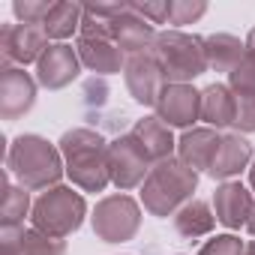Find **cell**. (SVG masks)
Returning a JSON list of instances; mask_svg holds the SVG:
<instances>
[{
  "label": "cell",
  "instance_id": "cell-1",
  "mask_svg": "<svg viewBox=\"0 0 255 255\" xmlns=\"http://www.w3.org/2000/svg\"><path fill=\"white\" fill-rule=\"evenodd\" d=\"M60 156L66 165V177L72 180V186H78L81 192H102L111 183L108 174V141L93 132V129H69L60 135Z\"/></svg>",
  "mask_w": 255,
  "mask_h": 255
},
{
  "label": "cell",
  "instance_id": "cell-2",
  "mask_svg": "<svg viewBox=\"0 0 255 255\" xmlns=\"http://www.w3.org/2000/svg\"><path fill=\"white\" fill-rule=\"evenodd\" d=\"M6 168L9 174L18 177V186L24 189H51L60 186V177L66 174L60 147H54L48 138L24 132L9 144L6 153Z\"/></svg>",
  "mask_w": 255,
  "mask_h": 255
},
{
  "label": "cell",
  "instance_id": "cell-3",
  "mask_svg": "<svg viewBox=\"0 0 255 255\" xmlns=\"http://www.w3.org/2000/svg\"><path fill=\"white\" fill-rule=\"evenodd\" d=\"M198 186V171H192L177 156L156 162L141 183V204L150 216H174L186 201H192V192Z\"/></svg>",
  "mask_w": 255,
  "mask_h": 255
},
{
  "label": "cell",
  "instance_id": "cell-4",
  "mask_svg": "<svg viewBox=\"0 0 255 255\" xmlns=\"http://www.w3.org/2000/svg\"><path fill=\"white\" fill-rule=\"evenodd\" d=\"M153 57L162 66V75L168 84H189L198 75L207 72V54L204 39L183 30H162L153 42Z\"/></svg>",
  "mask_w": 255,
  "mask_h": 255
},
{
  "label": "cell",
  "instance_id": "cell-5",
  "mask_svg": "<svg viewBox=\"0 0 255 255\" xmlns=\"http://www.w3.org/2000/svg\"><path fill=\"white\" fill-rule=\"evenodd\" d=\"M84 216H87V201L72 186H51V189H45L33 201V210H30L33 228H39V231H45L51 237H60V240L75 234L84 225Z\"/></svg>",
  "mask_w": 255,
  "mask_h": 255
},
{
  "label": "cell",
  "instance_id": "cell-6",
  "mask_svg": "<svg viewBox=\"0 0 255 255\" xmlns=\"http://www.w3.org/2000/svg\"><path fill=\"white\" fill-rule=\"evenodd\" d=\"M90 225H93V234L102 243H126L141 228V204L126 192L105 195V198L96 201Z\"/></svg>",
  "mask_w": 255,
  "mask_h": 255
},
{
  "label": "cell",
  "instance_id": "cell-7",
  "mask_svg": "<svg viewBox=\"0 0 255 255\" xmlns=\"http://www.w3.org/2000/svg\"><path fill=\"white\" fill-rule=\"evenodd\" d=\"M150 168H153V162L147 159L141 144L132 138V132L117 135L108 144V174H111V183L120 192H129V189L141 186L147 180Z\"/></svg>",
  "mask_w": 255,
  "mask_h": 255
},
{
  "label": "cell",
  "instance_id": "cell-8",
  "mask_svg": "<svg viewBox=\"0 0 255 255\" xmlns=\"http://www.w3.org/2000/svg\"><path fill=\"white\" fill-rule=\"evenodd\" d=\"M0 51H3V66H27L39 63V57L48 51V36L42 27L33 24H3L0 30Z\"/></svg>",
  "mask_w": 255,
  "mask_h": 255
},
{
  "label": "cell",
  "instance_id": "cell-9",
  "mask_svg": "<svg viewBox=\"0 0 255 255\" xmlns=\"http://www.w3.org/2000/svg\"><path fill=\"white\" fill-rule=\"evenodd\" d=\"M123 78H126V87H129V93L138 105H153V108H156L165 84H168L153 51H144V54H135V57L126 60Z\"/></svg>",
  "mask_w": 255,
  "mask_h": 255
},
{
  "label": "cell",
  "instance_id": "cell-10",
  "mask_svg": "<svg viewBox=\"0 0 255 255\" xmlns=\"http://www.w3.org/2000/svg\"><path fill=\"white\" fill-rule=\"evenodd\" d=\"M156 117L177 129H192V123L201 120V90L192 84H165L159 102H156Z\"/></svg>",
  "mask_w": 255,
  "mask_h": 255
},
{
  "label": "cell",
  "instance_id": "cell-11",
  "mask_svg": "<svg viewBox=\"0 0 255 255\" xmlns=\"http://www.w3.org/2000/svg\"><path fill=\"white\" fill-rule=\"evenodd\" d=\"M36 105V81L21 66H3L0 75V117L18 120Z\"/></svg>",
  "mask_w": 255,
  "mask_h": 255
},
{
  "label": "cell",
  "instance_id": "cell-12",
  "mask_svg": "<svg viewBox=\"0 0 255 255\" xmlns=\"http://www.w3.org/2000/svg\"><path fill=\"white\" fill-rule=\"evenodd\" d=\"M81 72V57L72 45L57 42L48 45V51L39 57L36 63V84L45 90H63L66 84H72Z\"/></svg>",
  "mask_w": 255,
  "mask_h": 255
},
{
  "label": "cell",
  "instance_id": "cell-13",
  "mask_svg": "<svg viewBox=\"0 0 255 255\" xmlns=\"http://www.w3.org/2000/svg\"><path fill=\"white\" fill-rule=\"evenodd\" d=\"M156 36H159L156 27H153L147 18H141V15L132 9V3H123L120 15L111 21V39L120 45L123 54H129V57L150 51L153 42H156Z\"/></svg>",
  "mask_w": 255,
  "mask_h": 255
},
{
  "label": "cell",
  "instance_id": "cell-14",
  "mask_svg": "<svg viewBox=\"0 0 255 255\" xmlns=\"http://www.w3.org/2000/svg\"><path fill=\"white\" fill-rule=\"evenodd\" d=\"M255 201H252V192L240 183V180H228L222 186H216L213 192V213H216V222L225 225L228 231H237L249 222V213H252Z\"/></svg>",
  "mask_w": 255,
  "mask_h": 255
},
{
  "label": "cell",
  "instance_id": "cell-15",
  "mask_svg": "<svg viewBox=\"0 0 255 255\" xmlns=\"http://www.w3.org/2000/svg\"><path fill=\"white\" fill-rule=\"evenodd\" d=\"M222 144V135L210 126H192L177 138V159L186 162L192 171H210L216 150Z\"/></svg>",
  "mask_w": 255,
  "mask_h": 255
},
{
  "label": "cell",
  "instance_id": "cell-16",
  "mask_svg": "<svg viewBox=\"0 0 255 255\" xmlns=\"http://www.w3.org/2000/svg\"><path fill=\"white\" fill-rule=\"evenodd\" d=\"M75 51L81 57V66H87L90 72L99 75H114L120 69H126L123 51L111 36H78Z\"/></svg>",
  "mask_w": 255,
  "mask_h": 255
},
{
  "label": "cell",
  "instance_id": "cell-17",
  "mask_svg": "<svg viewBox=\"0 0 255 255\" xmlns=\"http://www.w3.org/2000/svg\"><path fill=\"white\" fill-rule=\"evenodd\" d=\"M249 165H252V144L240 132H228V135H222V144H219L216 159H213V165H210L207 174L213 180L228 183V180H234Z\"/></svg>",
  "mask_w": 255,
  "mask_h": 255
},
{
  "label": "cell",
  "instance_id": "cell-18",
  "mask_svg": "<svg viewBox=\"0 0 255 255\" xmlns=\"http://www.w3.org/2000/svg\"><path fill=\"white\" fill-rule=\"evenodd\" d=\"M132 138L141 144V150L147 153V159L156 165V162H165L174 156L177 150V141L171 135V126L162 123L156 114L153 117H141L135 126H132Z\"/></svg>",
  "mask_w": 255,
  "mask_h": 255
},
{
  "label": "cell",
  "instance_id": "cell-19",
  "mask_svg": "<svg viewBox=\"0 0 255 255\" xmlns=\"http://www.w3.org/2000/svg\"><path fill=\"white\" fill-rule=\"evenodd\" d=\"M234 114H237V96L228 84H210L201 90V120L210 129H225L234 126Z\"/></svg>",
  "mask_w": 255,
  "mask_h": 255
},
{
  "label": "cell",
  "instance_id": "cell-20",
  "mask_svg": "<svg viewBox=\"0 0 255 255\" xmlns=\"http://www.w3.org/2000/svg\"><path fill=\"white\" fill-rule=\"evenodd\" d=\"M216 228V213L207 201L201 198H192L186 201L177 213H174V231L186 240H198V237H207L210 231Z\"/></svg>",
  "mask_w": 255,
  "mask_h": 255
},
{
  "label": "cell",
  "instance_id": "cell-21",
  "mask_svg": "<svg viewBox=\"0 0 255 255\" xmlns=\"http://www.w3.org/2000/svg\"><path fill=\"white\" fill-rule=\"evenodd\" d=\"M204 54H207V69L231 72L246 54V42H240L231 33H213L204 36Z\"/></svg>",
  "mask_w": 255,
  "mask_h": 255
},
{
  "label": "cell",
  "instance_id": "cell-22",
  "mask_svg": "<svg viewBox=\"0 0 255 255\" xmlns=\"http://www.w3.org/2000/svg\"><path fill=\"white\" fill-rule=\"evenodd\" d=\"M81 18H84V6L78 3H69V0H60V3H51V12L48 18L42 21V30L48 39H69L75 30H81Z\"/></svg>",
  "mask_w": 255,
  "mask_h": 255
},
{
  "label": "cell",
  "instance_id": "cell-23",
  "mask_svg": "<svg viewBox=\"0 0 255 255\" xmlns=\"http://www.w3.org/2000/svg\"><path fill=\"white\" fill-rule=\"evenodd\" d=\"M30 210H33L30 207V189L12 186L9 177L3 174V207H0V222L3 225H21Z\"/></svg>",
  "mask_w": 255,
  "mask_h": 255
},
{
  "label": "cell",
  "instance_id": "cell-24",
  "mask_svg": "<svg viewBox=\"0 0 255 255\" xmlns=\"http://www.w3.org/2000/svg\"><path fill=\"white\" fill-rule=\"evenodd\" d=\"M21 255H66V240L51 237L39 228H27L24 231V243H21Z\"/></svg>",
  "mask_w": 255,
  "mask_h": 255
},
{
  "label": "cell",
  "instance_id": "cell-25",
  "mask_svg": "<svg viewBox=\"0 0 255 255\" xmlns=\"http://www.w3.org/2000/svg\"><path fill=\"white\" fill-rule=\"evenodd\" d=\"M228 87L240 96V93H249L255 96V54H243V60L228 72Z\"/></svg>",
  "mask_w": 255,
  "mask_h": 255
},
{
  "label": "cell",
  "instance_id": "cell-26",
  "mask_svg": "<svg viewBox=\"0 0 255 255\" xmlns=\"http://www.w3.org/2000/svg\"><path fill=\"white\" fill-rule=\"evenodd\" d=\"M198 255H246V243L234 234H216L198 249Z\"/></svg>",
  "mask_w": 255,
  "mask_h": 255
},
{
  "label": "cell",
  "instance_id": "cell-27",
  "mask_svg": "<svg viewBox=\"0 0 255 255\" xmlns=\"http://www.w3.org/2000/svg\"><path fill=\"white\" fill-rule=\"evenodd\" d=\"M51 12V3H33V0H18V3H12V15L18 18V24H33V27H42V21L48 18Z\"/></svg>",
  "mask_w": 255,
  "mask_h": 255
},
{
  "label": "cell",
  "instance_id": "cell-28",
  "mask_svg": "<svg viewBox=\"0 0 255 255\" xmlns=\"http://www.w3.org/2000/svg\"><path fill=\"white\" fill-rule=\"evenodd\" d=\"M207 12V3L201 0H171V21L168 24H192Z\"/></svg>",
  "mask_w": 255,
  "mask_h": 255
},
{
  "label": "cell",
  "instance_id": "cell-29",
  "mask_svg": "<svg viewBox=\"0 0 255 255\" xmlns=\"http://www.w3.org/2000/svg\"><path fill=\"white\" fill-rule=\"evenodd\" d=\"M234 96H237V93H234ZM234 129H237L240 135H246V132H255V96H249V93H240V96H237Z\"/></svg>",
  "mask_w": 255,
  "mask_h": 255
},
{
  "label": "cell",
  "instance_id": "cell-30",
  "mask_svg": "<svg viewBox=\"0 0 255 255\" xmlns=\"http://www.w3.org/2000/svg\"><path fill=\"white\" fill-rule=\"evenodd\" d=\"M132 9L147 18L150 24H168L171 21V0H159V3H132Z\"/></svg>",
  "mask_w": 255,
  "mask_h": 255
},
{
  "label": "cell",
  "instance_id": "cell-31",
  "mask_svg": "<svg viewBox=\"0 0 255 255\" xmlns=\"http://www.w3.org/2000/svg\"><path fill=\"white\" fill-rule=\"evenodd\" d=\"M24 225H3L0 228V255H21L24 243Z\"/></svg>",
  "mask_w": 255,
  "mask_h": 255
},
{
  "label": "cell",
  "instance_id": "cell-32",
  "mask_svg": "<svg viewBox=\"0 0 255 255\" xmlns=\"http://www.w3.org/2000/svg\"><path fill=\"white\" fill-rule=\"evenodd\" d=\"M246 51L249 54H255V27L249 30V36H246Z\"/></svg>",
  "mask_w": 255,
  "mask_h": 255
},
{
  "label": "cell",
  "instance_id": "cell-33",
  "mask_svg": "<svg viewBox=\"0 0 255 255\" xmlns=\"http://www.w3.org/2000/svg\"><path fill=\"white\" fill-rule=\"evenodd\" d=\"M246 231L255 237V207H252V213H249V222H246Z\"/></svg>",
  "mask_w": 255,
  "mask_h": 255
},
{
  "label": "cell",
  "instance_id": "cell-34",
  "mask_svg": "<svg viewBox=\"0 0 255 255\" xmlns=\"http://www.w3.org/2000/svg\"><path fill=\"white\" fill-rule=\"evenodd\" d=\"M249 186H252V192H255V159H252V165H249Z\"/></svg>",
  "mask_w": 255,
  "mask_h": 255
},
{
  "label": "cell",
  "instance_id": "cell-35",
  "mask_svg": "<svg viewBox=\"0 0 255 255\" xmlns=\"http://www.w3.org/2000/svg\"><path fill=\"white\" fill-rule=\"evenodd\" d=\"M246 255H255V240H252V243H246Z\"/></svg>",
  "mask_w": 255,
  "mask_h": 255
}]
</instances>
